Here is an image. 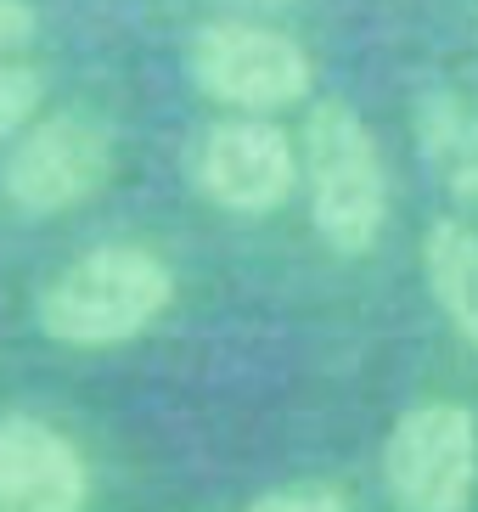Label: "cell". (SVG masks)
Here are the masks:
<instances>
[{
	"label": "cell",
	"instance_id": "7c38bea8",
	"mask_svg": "<svg viewBox=\"0 0 478 512\" xmlns=\"http://www.w3.org/2000/svg\"><path fill=\"white\" fill-rule=\"evenodd\" d=\"M34 34H40V12H34V0H0V62L17 57Z\"/></svg>",
	"mask_w": 478,
	"mask_h": 512
},
{
	"label": "cell",
	"instance_id": "3957f363",
	"mask_svg": "<svg viewBox=\"0 0 478 512\" xmlns=\"http://www.w3.org/2000/svg\"><path fill=\"white\" fill-rule=\"evenodd\" d=\"M186 74L209 102L231 107L242 119H270L282 107L315 91V62L293 34L248 23V17H214L186 46Z\"/></svg>",
	"mask_w": 478,
	"mask_h": 512
},
{
	"label": "cell",
	"instance_id": "ba28073f",
	"mask_svg": "<svg viewBox=\"0 0 478 512\" xmlns=\"http://www.w3.org/2000/svg\"><path fill=\"white\" fill-rule=\"evenodd\" d=\"M411 130L439 192L456 209L478 214V102H467L462 91H428L411 113Z\"/></svg>",
	"mask_w": 478,
	"mask_h": 512
},
{
	"label": "cell",
	"instance_id": "6da1fadb",
	"mask_svg": "<svg viewBox=\"0 0 478 512\" xmlns=\"http://www.w3.org/2000/svg\"><path fill=\"white\" fill-rule=\"evenodd\" d=\"M175 304V271L141 242L85 248L40 287L34 321L62 349H113L158 327Z\"/></svg>",
	"mask_w": 478,
	"mask_h": 512
},
{
	"label": "cell",
	"instance_id": "4fadbf2b",
	"mask_svg": "<svg viewBox=\"0 0 478 512\" xmlns=\"http://www.w3.org/2000/svg\"><path fill=\"white\" fill-rule=\"evenodd\" d=\"M259 6H282V0H259Z\"/></svg>",
	"mask_w": 478,
	"mask_h": 512
},
{
	"label": "cell",
	"instance_id": "52a82bcc",
	"mask_svg": "<svg viewBox=\"0 0 478 512\" xmlns=\"http://www.w3.org/2000/svg\"><path fill=\"white\" fill-rule=\"evenodd\" d=\"M90 467L74 439L40 417H0V512H85Z\"/></svg>",
	"mask_w": 478,
	"mask_h": 512
},
{
	"label": "cell",
	"instance_id": "9c48e42d",
	"mask_svg": "<svg viewBox=\"0 0 478 512\" xmlns=\"http://www.w3.org/2000/svg\"><path fill=\"white\" fill-rule=\"evenodd\" d=\"M422 276L450 332L478 355V226L473 220H434L422 237Z\"/></svg>",
	"mask_w": 478,
	"mask_h": 512
},
{
	"label": "cell",
	"instance_id": "30bf717a",
	"mask_svg": "<svg viewBox=\"0 0 478 512\" xmlns=\"http://www.w3.org/2000/svg\"><path fill=\"white\" fill-rule=\"evenodd\" d=\"M40 102H45V74L29 68V62L6 57L0 62V141H17L40 119Z\"/></svg>",
	"mask_w": 478,
	"mask_h": 512
},
{
	"label": "cell",
	"instance_id": "8992f818",
	"mask_svg": "<svg viewBox=\"0 0 478 512\" xmlns=\"http://www.w3.org/2000/svg\"><path fill=\"white\" fill-rule=\"evenodd\" d=\"M192 181L214 209L265 220L299 192V147L270 119H220L192 152Z\"/></svg>",
	"mask_w": 478,
	"mask_h": 512
},
{
	"label": "cell",
	"instance_id": "7a4b0ae2",
	"mask_svg": "<svg viewBox=\"0 0 478 512\" xmlns=\"http://www.w3.org/2000/svg\"><path fill=\"white\" fill-rule=\"evenodd\" d=\"M299 181L310 197V226L332 254H372L389 226V164L372 124L349 102L321 96L299 136Z\"/></svg>",
	"mask_w": 478,
	"mask_h": 512
},
{
	"label": "cell",
	"instance_id": "277c9868",
	"mask_svg": "<svg viewBox=\"0 0 478 512\" xmlns=\"http://www.w3.org/2000/svg\"><path fill=\"white\" fill-rule=\"evenodd\" d=\"M113 169H119V147L102 119L51 113L12 141L6 164H0V197L23 220H57V214L90 203L113 181Z\"/></svg>",
	"mask_w": 478,
	"mask_h": 512
},
{
	"label": "cell",
	"instance_id": "5b68a950",
	"mask_svg": "<svg viewBox=\"0 0 478 512\" xmlns=\"http://www.w3.org/2000/svg\"><path fill=\"white\" fill-rule=\"evenodd\" d=\"M383 484L394 512H473L478 417L456 400H422L400 411L383 445Z\"/></svg>",
	"mask_w": 478,
	"mask_h": 512
},
{
	"label": "cell",
	"instance_id": "8fae6325",
	"mask_svg": "<svg viewBox=\"0 0 478 512\" xmlns=\"http://www.w3.org/2000/svg\"><path fill=\"white\" fill-rule=\"evenodd\" d=\"M242 512H349V496L338 484H282V490L248 501Z\"/></svg>",
	"mask_w": 478,
	"mask_h": 512
}]
</instances>
